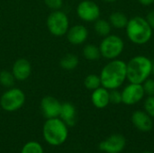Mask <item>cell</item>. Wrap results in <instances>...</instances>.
I'll return each mask as SVG.
<instances>
[{"label": "cell", "instance_id": "8fae6325", "mask_svg": "<svg viewBox=\"0 0 154 153\" xmlns=\"http://www.w3.org/2000/svg\"><path fill=\"white\" fill-rule=\"evenodd\" d=\"M40 108L42 115L46 119L56 118L60 115L61 103L54 96H46L41 100Z\"/></svg>", "mask_w": 154, "mask_h": 153}, {"label": "cell", "instance_id": "ba28073f", "mask_svg": "<svg viewBox=\"0 0 154 153\" xmlns=\"http://www.w3.org/2000/svg\"><path fill=\"white\" fill-rule=\"evenodd\" d=\"M77 14L84 22L94 23L100 17L99 5L91 0H83L77 6Z\"/></svg>", "mask_w": 154, "mask_h": 153}, {"label": "cell", "instance_id": "7a4b0ae2", "mask_svg": "<svg viewBox=\"0 0 154 153\" xmlns=\"http://www.w3.org/2000/svg\"><path fill=\"white\" fill-rule=\"evenodd\" d=\"M125 29L126 37L135 45H144L148 43L153 33V30L146 21L145 17L140 15L130 18Z\"/></svg>", "mask_w": 154, "mask_h": 153}, {"label": "cell", "instance_id": "1f68e13d", "mask_svg": "<svg viewBox=\"0 0 154 153\" xmlns=\"http://www.w3.org/2000/svg\"><path fill=\"white\" fill-rule=\"evenodd\" d=\"M142 153H153L152 151H143V152Z\"/></svg>", "mask_w": 154, "mask_h": 153}, {"label": "cell", "instance_id": "d6986e66", "mask_svg": "<svg viewBox=\"0 0 154 153\" xmlns=\"http://www.w3.org/2000/svg\"><path fill=\"white\" fill-rule=\"evenodd\" d=\"M94 30L96 33L101 37H106L111 33L112 25L110 24L108 20L98 18L94 22Z\"/></svg>", "mask_w": 154, "mask_h": 153}, {"label": "cell", "instance_id": "603a6c76", "mask_svg": "<svg viewBox=\"0 0 154 153\" xmlns=\"http://www.w3.org/2000/svg\"><path fill=\"white\" fill-rule=\"evenodd\" d=\"M21 153H44L42 146L34 141L28 142L22 148Z\"/></svg>", "mask_w": 154, "mask_h": 153}, {"label": "cell", "instance_id": "4fadbf2b", "mask_svg": "<svg viewBox=\"0 0 154 153\" xmlns=\"http://www.w3.org/2000/svg\"><path fill=\"white\" fill-rule=\"evenodd\" d=\"M66 35L70 44L78 46L83 44L87 41L88 37V31L86 26L82 24H76L69 28Z\"/></svg>", "mask_w": 154, "mask_h": 153}, {"label": "cell", "instance_id": "8992f818", "mask_svg": "<svg viewBox=\"0 0 154 153\" xmlns=\"http://www.w3.org/2000/svg\"><path fill=\"white\" fill-rule=\"evenodd\" d=\"M25 103L23 91L17 87L8 88L0 97V106L6 112H14L23 107Z\"/></svg>", "mask_w": 154, "mask_h": 153}, {"label": "cell", "instance_id": "5bb4252c", "mask_svg": "<svg viewBox=\"0 0 154 153\" xmlns=\"http://www.w3.org/2000/svg\"><path fill=\"white\" fill-rule=\"evenodd\" d=\"M12 73L16 80H19V81L26 80L31 76V73H32L31 62L24 58L16 60L13 65Z\"/></svg>", "mask_w": 154, "mask_h": 153}, {"label": "cell", "instance_id": "6da1fadb", "mask_svg": "<svg viewBox=\"0 0 154 153\" xmlns=\"http://www.w3.org/2000/svg\"><path fill=\"white\" fill-rule=\"evenodd\" d=\"M101 86L108 90L118 89L127 80L126 62L116 59L109 60L100 72Z\"/></svg>", "mask_w": 154, "mask_h": 153}, {"label": "cell", "instance_id": "83f0119b", "mask_svg": "<svg viewBox=\"0 0 154 153\" xmlns=\"http://www.w3.org/2000/svg\"><path fill=\"white\" fill-rule=\"evenodd\" d=\"M145 19H146V21L148 22V23L150 24V26L152 28V30H154V10L150 11V12L147 14Z\"/></svg>", "mask_w": 154, "mask_h": 153}, {"label": "cell", "instance_id": "9c48e42d", "mask_svg": "<svg viewBox=\"0 0 154 153\" xmlns=\"http://www.w3.org/2000/svg\"><path fill=\"white\" fill-rule=\"evenodd\" d=\"M121 93H122V103L126 106L136 105L139 102H141L145 96L143 85L136 84V83L129 82V84L123 88Z\"/></svg>", "mask_w": 154, "mask_h": 153}, {"label": "cell", "instance_id": "484cf974", "mask_svg": "<svg viewBox=\"0 0 154 153\" xmlns=\"http://www.w3.org/2000/svg\"><path fill=\"white\" fill-rule=\"evenodd\" d=\"M109 99L110 104L119 105L122 104V93L118 89H112L109 90Z\"/></svg>", "mask_w": 154, "mask_h": 153}, {"label": "cell", "instance_id": "e0dca14e", "mask_svg": "<svg viewBox=\"0 0 154 153\" xmlns=\"http://www.w3.org/2000/svg\"><path fill=\"white\" fill-rule=\"evenodd\" d=\"M112 27L116 29H125L129 21L126 14L123 12H114L110 14L108 19Z\"/></svg>", "mask_w": 154, "mask_h": 153}, {"label": "cell", "instance_id": "4316f807", "mask_svg": "<svg viewBox=\"0 0 154 153\" xmlns=\"http://www.w3.org/2000/svg\"><path fill=\"white\" fill-rule=\"evenodd\" d=\"M46 6L52 11L60 10L63 5V0H43Z\"/></svg>", "mask_w": 154, "mask_h": 153}, {"label": "cell", "instance_id": "7c38bea8", "mask_svg": "<svg viewBox=\"0 0 154 153\" xmlns=\"http://www.w3.org/2000/svg\"><path fill=\"white\" fill-rule=\"evenodd\" d=\"M131 121L134 126L143 133H148L153 128V120L144 110L134 111L131 116Z\"/></svg>", "mask_w": 154, "mask_h": 153}, {"label": "cell", "instance_id": "52a82bcc", "mask_svg": "<svg viewBox=\"0 0 154 153\" xmlns=\"http://www.w3.org/2000/svg\"><path fill=\"white\" fill-rule=\"evenodd\" d=\"M46 24L49 32L52 35L60 37L67 33L69 28V20L63 11L55 10L48 15Z\"/></svg>", "mask_w": 154, "mask_h": 153}, {"label": "cell", "instance_id": "2e32d148", "mask_svg": "<svg viewBox=\"0 0 154 153\" xmlns=\"http://www.w3.org/2000/svg\"><path fill=\"white\" fill-rule=\"evenodd\" d=\"M59 117L69 126H74L77 122V110L73 104L64 102L61 104V108Z\"/></svg>", "mask_w": 154, "mask_h": 153}, {"label": "cell", "instance_id": "44dd1931", "mask_svg": "<svg viewBox=\"0 0 154 153\" xmlns=\"http://www.w3.org/2000/svg\"><path fill=\"white\" fill-rule=\"evenodd\" d=\"M84 86L88 90H95L101 87V79L98 75L96 74H89L84 79Z\"/></svg>", "mask_w": 154, "mask_h": 153}, {"label": "cell", "instance_id": "277c9868", "mask_svg": "<svg viewBox=\"0 0 154 153\" xmlns=\"http://www.w3.org/2000/svg\"><path fill=\"white\" fill-rule=\"evenodd\" d=\"M42 135L48 144L60 146L68 139V125L60 117L47 119L42 127Z\"/></svg>", "mask_w": 154, "mask_h": 153}, {"label": "cell", "instance_id": "5b68a950", "mask_svg": "<svg viewBox=\"0 0 154 153\" xmlns=\"http://www.w3.org/2000/svg\"><path fill=\"white\" fill-rule=\"evenodd\" d=\"M98 47L101 57L107 60H112L118 59L122 55L125 50V41L120 36L110 33L109 35L103 37Z\"/></svg>", "mask_w": 154, "mask_h": 153}, {"label": "cell", "instance_id": "cb8c5ba5", "mask_svg": "<svg viewBox=\"0 0 154 153\" xmlns=\"http://www.w3.org/2000/svg\"><path fill=\"white\" fill-rule=\"evenodd\" d=\"M144 111L154 119V96H147L143 103Z\"/></svg>", "mask_w": 154, "mask_h": 153}, {"label": "cell", "instance_id": "4dcf8cb0", "mask_svg": "<svg viewBox=\"0 0 154 153\" xmlns=\"http://www.w3.org/2000/svg\"><path fill=\"white\" fill-rule=\"evenodd\" d=\"M152 76L154 78V62H152Z\"/></svg>", "mask_w": 154, "mask_h": 153}, {"label": "cell", "instance_id": "f546056e", "mask_svg": "<svg viewBox=\"0 0 154 153\" xmlns=\"http://www.w3.org/2000/svg\"><path fill=\"white\" fill-rule=\"evenodd\" d=\"M103 1L106 3H114V2H116L117 0H103Z\"/></svg>", "mask_w": 154, "mask_h": 153}, {"label": "cell", "instance_id": "7402d4cb", "mask_svg": "<svg viewBox=\"0 0 154 153\" xmlns=\"http://www.w3.org/2000/svg\"><path fill=\"white\" fill-rule=\"evenodd\" d=\"M16 79L14 78L12 71L8 70H2L0 72V84L7 88L13 87L14 85V81Z\"/></svg>", "mask_w": 154, "mask_h": 153}, {"label": "cell", "instance_id": "ac0fdd59", "mask_svg": "<svg viewBox=\"0 0 154 153\" xmlns=\"http://www.w3.org/2000/svg\"><path fill=\"white\" fill-rule=\"evenodd\" d=\"M82 54H83V57L87 60H89V61H97L101 57L99 47L92 43H88L84 46Z\"/></svg>", "mask_w": 154, "mask_h": 153}, {"label": "cell", "instance_id": "d4e9b609", "mask_svg": "<svg viewBox=\"0 0 154 153\" xmlns=\"http://www.w3.org/2000/svg\"><path fill=\"white\" fill-rule=\"evenodd\" d=\"M145 96H154V78H147L143 83H142Z\"/></svg>", "mask_w": 154, "mask_h": 153}, {"label": "cell", "instance_id": "9a60e30c", "mask_svg": "<svg viewBox=\"0 0 154 153\" xmlns=\"http://www.w3.org/2000/svg\"><path fill=\"white\" fill-rule=\"evenodd\" d=\"M91 102L93 106L97 109L106 108L110 104L109 90L102 86L93 90L91 94Z\"/></svg>", "mask_w": 154, "mask_h": 153}, {"label": "cell", "instance_id": "f1b7e54d", "mask_svg": "<svg viewBox=\"0 0 154 153\" xmlns=\"http://www.w3.org/2000/svg\"><path fill=\"white\" fill-rule=\"evenodd\" d=\"M138 2L144 6H149L154 4V0H138Z\"/></svg>", "mask_w": 154, "mask_h": 153}, {"label": "cell", "instance_id": "30bf717a", "mask_svg": "<svg viewBox=\"0 0 154 153\" xmlns=\"http://www.w3.org/2000/svg\"><path fill=\"white\" fill-rule=\"evenodd\" d=\"M126 146V139L122 134L115 133L102 141L98 148L105 153H121Z\"/></svg>", "mask_w": 154, "mask_h": 153}, {"label": "cell", "instance_id": "ffe728a7", "mask_svg": "<svg viewBox=\"0 0 154 153\" xmlns=\"http://www.w3.org/2000/svg\"><path fill=\"white\" fill-rule=\"evenodd\" d=\"M79 63V60L77 55L72 53L65 54L60 61V67L65 70H73L75 69Z\"/></svg>", "mask_w": 154, "mask_h": 153}, {"label": "cell", "instance_id": "3957f363", "mask_svg": "<svg viewBox=\"0 0 154 153\" xmlns=\"http://www.w3.org/2000/svg\"><path fill=\"white\" fill-rule=\"evenodd\" d=\"M152 61L144 55L133 57L126 63L127 80L130 83L142 84L152 76Z\"/></svg>", "mask_w": 154, "mask_h": 153}]
</instances>
